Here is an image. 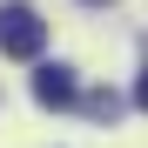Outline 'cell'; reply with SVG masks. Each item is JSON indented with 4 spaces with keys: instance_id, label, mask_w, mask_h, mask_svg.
Segmentation results:
<instances>
[{
    "instance_id": "1",
    "label": "cell",
    "mask_w": 148,
    "mask_h": 148,
    "mask_svg": "<svg viewBox=\"0 0 148 148\" xmlns=\"http://www.w3.org/2000/svg\"><path fill=\"white\" fill-rule=\"evenodd\" d=\"M40 47H47V20L27 7V0H0V54L34 61Z\"/></svg>"
},
{
    "instance_id": "2",
    "label": "cell",
    "mask_w": 148,
    "mask_h": 148,
    "mask_svg": "<svg viewBox=\"0 0 148 148\" xmlns=\"http://www.w3.org/2000/svg\"><path fill=\"white\" fill-rule=\"evenodd\" d=\"M34 101H40V108H74V101H81V81H74V67L47 61V67L34 74Z\"/></svg>"
},
{
    "instance_id": "3",
    "label": "cell",
    "mask_w": 148,
    "mask_h": 148,
    "mask_svg": "<svg viewBox=\"0 0 148 148\" xmlns=\"http://www.w3.org/2000/svg\"><path fill=\"white\" fill-rule=\"evenodd\" d=\"M81 108H88L94 121H114V114H121V94H114V88H101V94H81Z\"/></svg>"
},
{
    "instance_id": "4",
    "label": "cell",
    "mask_w": 148,
    "mask_h": 148,
    "mask_svg": "<svg viewBox=\"0 0 148 148\" xmlns=\"http://www.w3.org/2000/svg\"><path fill=\"white\" fill-rule=\"evenodd\" d=\"M135 108L148 114V67H141V81H135Z\"/></svg>"
},
{
    "instance_id": "5",
    "label": "cell",
    "mask_w": 148,
    "mask_h": 148,
    "mask_svg": "<svg viewBox=\"0 0 148 148\" xmlns=\"http://www.w3.org/2000/svg\"><path fill=\"white\" fill-rule=\"evenodd\" d=\"M94 7H101V0H94Z\"/></svg>"
}]
</instances>
